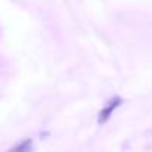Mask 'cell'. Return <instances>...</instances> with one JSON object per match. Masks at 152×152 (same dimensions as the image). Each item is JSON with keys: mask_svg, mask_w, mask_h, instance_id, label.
I'll list each match as a JSON object with an SVG mask.
<instances>
[{"mask_svg": "<svg viewBox=\"0 0 152 152\" xmlns=\"http://www.w3.org/2000/svg\"><path fill=\"white\" fill-rule=\"evenodd\" d=\"M7 152H33V140L24 139V140L18 142L15 146H12Z\"/></svg>", "mask_w": 152, "mask_h": 152, "instance_id": "obj_2", "label": "cell"}, {"mask_svg": "<svg viewBox=\"0 0 152 152\" xmlns=\"http://www.w3.org/2000/svg\"><path fill=\"white\" fill-rule=\"evenodd\" d=\"M121 103H123L121 96H114V98L101 109V112H99V115H98V123H99V124H105V123L111 118L112 112H114L117 108H120Z\"/></svg>", "mask_w": 152, "mask_h": 152, "instance_id": "obj_1", "label": "cell"}]
</instances>
